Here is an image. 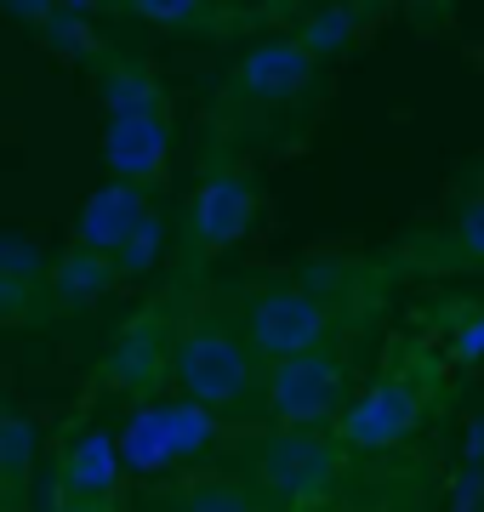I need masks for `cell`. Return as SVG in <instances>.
Listing matches in <instances>:
<instances>
[{"label":"cell","mask_w":484,"mask_h":512,"mask_svg":"<svg viewBox=\"0 0 484 512\" xmlns=\"http://www.w3.org/2000/svg\"><path fill=\"white\" fill-rule=\"evenodd\" d=\"M342 393H348V365L325 348L297 353V359H274L268 382H262L268 416L280 427H319V421H331L342 410Z\"/></svg>","instance_id":"obj_4"},{"label":"cell","mask_w":484,"mask_h":512,"mask_svg":"<svg viewBox=\"0 0 484 512\" xmlns=\"http://www.w3.org/2000/svg\"><path fill=\"white\" fill-rule=\"evenodd\" d=\"M257 478L262 490H274L280 501H314V495L331 490L336 450L319 439L314 427H280L257 450Z\"/></svg>","instance_id":"obj_5"},{"label":"cell","mask_w":484,"mask_h":512,"mask_svg":"<svg viewBox=\"0 0 484 512\" xmlns=\"http://www.w3.org/2000/svg\"><path fill=\"white\" fill-rule=\"evenodd\" d=\"M450 365H484V308H467L456 313V325H450Z\"/></svg>","instance_id":"obj_22"},{"label":"cell","mask_w":484,"mask_h":512,"mask_svg":"<svg viewBox=\"0 0 484 512\" xmlns=\"http://www.w3.org/2000/svg\"><path fill=\"white\" fill-rule=\"evenodd\" d=\"M456 239H462L467 256H479V262H484V194H473V200L462 205V217H456Z\"/></svg>","instance_id":"obj_23"},{"label":"cell","mask_w":484,"mask_h":512,"mask_svg":"<svg viewBox=\"0 0 484 512\" xmlns=\"http://www.w3.org/2000/svg\"><path fill=\"white\" fill-rule=\"evenodd\" d=\"M160 251H166V222L149 211V217L126 234V245H120L109 262H114V274H149L154 262H160Z\"/></svg>","instance_id":"obj_17"},{"label":"cell","mask_w":484,"mask_h":512,"mask_svg":"<svg viewBox=\"0 0 484 512\" xmlns=\"http://www.w3.org/2000/svg\"><path fill=\"white\" fill-rule=\"evenodd\" d=\"M280 6H297V0H280Z\"/></svg>","instance_id":"obj_30"},{"label":"cell","mask_w":484,"mask_h":512,"mask_svg":"<svg viewBox=\"0 0 484 512\" xmlns=\"http://www.w3.org/2000/svg\"><path fill=\"white\" fill-rule=\"evenodd\" d=\"M0 12L12 23H29V29H40V23L57 12V0H0Z\"/></svg>","instance_id":"obj_26"},{"label":"cell","mask_w":484,"mask_h":512,"mask_svg":"<svg viewBox=\"0 0 484 512\" xmlns=\"http://www.w3.org/2000/svg\"><path fill=\"white\" fill-rule=\"evenodd\" d=\"M97 97H103V109L114 114H166V92H160V80L149 69H137V63H103L97 74Z\"/></svg>","instance_id":"obj_14"},{"label":"cell","mask_w":484,"mask_h":512,"mask_svg":"<svg viewBox=\"0 0 484 512\" xmlns=\"http://www.w3.org/2000/svg\"><path fill=\"white\" fill-rule=\"evenodd\" d=\"M120 484V450L109 433H80L63 456V495L69 501H103Z\"/></svg>","instance_id":"obj_13"},{"label":"cell","mask_w":484,"mask_h":512,"mask_svg":"<svg viewBox=\"0 0 484 512\" xmlns=\"http://www.w3.org/2000/svg\"><path fill=\"white\" fill-rule=\"evenodd\" d=\"M245 348L262 353L268 365L274 359H297V353H314L325 348V336H331V313H325V302L308 291H297V285H268V291H257L251 302H245Z\"/></svg>","instance_id":"obj_3"},{"label":"cell","mask_w":484,"mask_h":512,"mask_svg":"<svg viewBox=\"0 0 484 512\" xmlns=\"http://www.w3.org/2000/svg\"><path fill=\"white\" fill-rule=\"evenodd\" d=\"M251 217H257V188L240 171H211L200 188H194V245L200 251H234L245 234H251Z\"/></svg>","instance_id":"obj_6"},{"label":"cell","mask_w":484,"mask_h":512,"mask_svg":"<svg viewBox=\"0 0 484 512\" xmlns=\"http://www.w3.org/2000/svg\"><path fill=\"white\" fill-rule=\"evenodd\" d=\"M114 262L103 251H86V245H69L63 256H52L46 262V291H52L57 308H92L97 296H109L114 291Z\"/></svg>","instance_id":"obj_12"},{"label":"cell","mask_w":484,"mask_h":512,"mask_svg":"<svg viewBox=\"0 0 484 512\" xmlns=\"http://www.w3.org/2000/svg\"><path fill=\"white\" fill-rule=\"evenodd\" d=\"M35 296L40 285H18V279H0V319H35Z\"/></svg>","instance_id":"obj_25"},{"label":"cell","mask_w":484,"mask_h":512,"mask_svg":"<svg viewBox=\"0 0 484 512\" xmlns=\"http://www.w3.org/2000/svg\"><path fill=\"white\" fill-rule=\"evenodd\" d=\"M171 382L183 387L188 404H205V410H228V404H245L251 399V348L228 325H194L171 348Z\"/></svg>","instance_id":"obj_2"},{"label":"cell","mask_w":484,"mask_h":512,"mask_svg":"<svg viewBox=\"0 0 484 512\" xmlns=\"http://www.w3.org/2000/svg\"><path fill=\"white\" fill-rule=\"evenodd\" d=\"M217 439H223V421H217V410L177 399V404H137V410H131V421L120 427L114 450H120V467L154 478V473H171L177 461L205 456Z\"/></svg>","instance_id":"obj_1"},{"label":"cell","mask_w":484,"mask_h":512,"mask_svg":"<svg viewBox=\"0 0 484 512\" xmlns=\"http://www.w3.org/2000/svg\"><path fill=\"white\" fill-rule=\"evenodd\" d=\"M416 421H422L416 387L388 376V382L365 387V393L342 410V439L354 444V450H388V444H399V439L416 433Z\"/></svg>","instance_id":"obj_7"},{"label":"cell","mask_w":484,"mask_h":512,"mask_svg":"<svg viewBox=\"0 0 484 512\" xmlns=\"http://www.w3.org/2000/svg\"><path fill=\"white\" fill-rule=\"evenodd\" d=\"M484 507V467H462L450 478V512H479Z\"/></svg>","instance_id":"obj_24"},{"label":"cell","mask_w":484,"mask_h":512,"mask_svg":"<svg viewBox=\"0 0 484 512\" xmlns=\"http://www.w3.org/2000/svg\"><path fill=\"white\" fill-rule=\"evenodd\" d=\"M35 456H40L35 421L18 416V410H0V495H12V490H23V484H29Z\"/></svg>","instance_id":"obj_15"},{"label":"cell","mask_w":484,"mask_h":512,"mask_svg":"<svg viewBox=\"0 0 484 512\" xmlns=\"http://www.w3.org/2000/svg\"><path fill=\"white\" fill-rule=\"evenodd\" d=\"M0 279L40 285V279H46V256H40L23 234H0Z\"/></svg>","instance_id":"obj_21"},{"label":"cell","mask_w":484,"mask_h":512,"mask_svg":"<svg viewBox=\"0 0 484 512\" xmlns=\"http://www.w3.org/2000/svg\"><path fill=\"white\" fill-rule=\"evenodd\" d=\"M143 217H149V194H143L137 183H114V177H109L92 200L80 205V245H86V251L114 256Z\"/></svg>","instance_id":"obj_11"},{"label":"cell","mask_w":484,"mask_h":512,"mask_svg":"<svg viewBox=\"0 0 484 512\" xmlns=\"http://www.w3.org/2000/svg\"><path fill=\"white\" fill-rule=\"evenodd\" d=\"M57 512H103V501H69V507H57Z\"/></svg>","instance_id":"obj_29"},{"label":"cell","mask_w":484,"mask_h":512,"mask_svg":"<svg viewBox=\"0 0 484 512\" xmlns=\"http://www.w3.org/2000/svg\"><path fill=\"white\" fill-rule=\"evenodd\" d=\"M462 467H484V416L467 427V450H462Z\"/></svg>","instance_id":"obj_27"},{"label":"cell","mask_w":484,"mask_h":512,"mask_svg":"<svg viewBox=\"0 0 484 512\" xmlns=\"http://www.w3.org/2000/svg\"><path fill=\"white\" fill-rule=\"evenodd\" d=\"M40 35H46V46L63 57H97V35L86 18H69V12H52V18L40 23Z\"/></svg>","instance_id":"obj_19"},{"label":"cell","mask_w":484,"mask_h":512,"mask_svg":"<svg viewBox=\"0 0 484 512\" xmlns=\"http://www.w3.org/2000/svg\"><path fill=\"white\" fill-rule=\"evenodd\" d=\"M479 512H484V507H479Z\"/></svg>","instance_id":"obj_31"},{"label":"cell","mask_w":484,"mask_h":512,"mask_svg":"<svg viewBox=\"0 0 484 512\" xmlns=\"http://www.w3.org/2000/svg\"><path fill=\"white\" fill-rule=\"evenodd\" d=\"M171 154V126L166 114H114L103 131V165L114 183H154L166 171Z\"/></svg>","instance_id":"obj_9"},{"label":"cell","mask_w":484,"mask_h":512,"mask_svg":"<svg viewBox=\"0 0 484 512\" xmlns=\"http://www.w3.org/2000/svg\"><path fill=\"white\" fill-rule=\"evenodd\" d=\"M354 35H359V18H354V6H319L314 18L302 23V52L314 57H336V52H348L354 46Z\"/></svg>","instance_id":"obj_16"},{"label":"cell","mask_w":484,"mask_h":512,"mask_svg":"<svg viewBox=\"0 0 484 512\" xmlns=\"http://www.w3.org/2000/svg\"><path fill=\"white\" fill-rule=\"evenodd\" d=\"M120 6L154 29H188V23L205 18V0H120Z\"/></svg>","instance_id":"obj_20"},{"label":"cell","mask_w":484,"mask_h":512,"mask_svg":"<svg viewBox=\"0 0 484 512\" xmlns=\"http://www.w3.org/2000/svg\"><path fill=\"white\" fill-rule=\"evenodd\" d=\"M171 365V348H166V319L160 313H143V319H131L120 336L109 342L103 353V382L131 393V399H149L160 376Z\"/></svg>","instance_id":"obj_8"},{"label":"cell","mask_w":484,"mask_h":512,"mask_svg":"<svg viewBox=\"0 0 484 512\" xmlns=\"http://www.w3.org/2000/svg\"><path fill=\"white\" fill-rule=\"evenodd\" d=\"M308 80H314V57L302 52L297 35L262 40V46H251L240 57V69H234V86L245 97H257V103H291L297 92H308Z\"/></svg>","instance_id":"obj_10"},{"label":"cell","mask_w":484,"mask_h":512,"mask_svg":"<svg viewBox=\"0 0 484 512\" xmlns=\"http://www.w3.org/2000/svg\"><path fill=\"white\" fill-rule=\"evenodd\" d=\"M183 512H257V501L234 478H194L183 490Z\"/></svg>","instance_id":"obj_18"},{"label":"cell","mask_w":484,"mask_h":512,"mask_svg":"<svg viewBox=\"0 0 484 512\" xmlns=\"http://www.w3.org/2000/svg\"><path fill=\"white\" fill-rule=\"evenodd\" d=\"M97 0H57V12H69V18H92Z\"/></svg>","instance_id":"obj_28"}]
</instances>
